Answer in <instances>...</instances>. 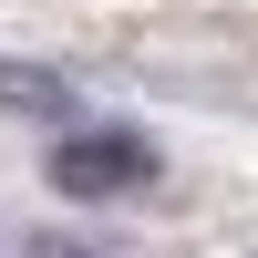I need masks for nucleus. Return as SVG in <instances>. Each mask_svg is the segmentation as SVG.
<instances>
[{
  "instance_id": "obj_3",
  "label": "nucleus",
  "mask_w": 258,
  "mask_h": 258,
  "mask_svg": "<svg viewBox=\"0 0 258 258\" xmlns=\"http://www.w3.org/2000/svg\"><path fill=\"white\" fill-rule=\"evenodd\" d=\"M31 258H103V248H83V238H41Z\"/></svg>"
},
{
  "instance_id": "obj_1",
  "label": "nucleus",
  "mask_w": 258,
  "mask_h": 258,
  "mask_svg": "<svg viewBox=\"0 0 258 258\" xmlns=\"http://www.w3.org/2000/svg\"><path fill=\"white\" fill-rule=\"evenodd\" d=\"M155 176H165V155H155V135H135V124H73V135L52 145V186H62V197H83V207L145 197Z\"/></svg>"
},
{
  "instance_id": "obj_2",
  "label": "nucleus",
  "mask_w": 258,
  "mask_h": 258,
  "mask_svg": "<svg viewBox=\"0 0 258 258\" xmlns=\"http://www.w3.org/2000/svg\"><path fill=\"white\" fill-rule=\"evenodd\" d=\"M0 114H21V124H62V114H73V83H62L52 62H0Z\"/></svg>"
}]
</instances>
